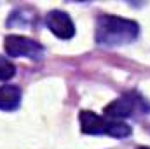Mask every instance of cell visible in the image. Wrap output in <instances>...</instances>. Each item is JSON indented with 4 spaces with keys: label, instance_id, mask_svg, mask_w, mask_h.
Returning <instances> with one entry per match:
<instances>
[{
    "label": "cell",
    "instance_id": "cell-2",
    "mask_svg": "<svg viewBox=\"0 0 150 149\" xmlns=\"http://www.w3.org/2000/svg\"><path fill=\"white\" fill-rule=\"evenodd\" d=\"M79 121L82 133L87 135H110L115 139H124L129 137L133 132L129 125L117 119H110L107 116H98L93 111H80Z\"/></svg>",
    "mask_w": 150,
    "mask_h": 149
},
{
    "label": "cell",
    "instance_id": "cell-8",
    "mask_svg": "<svg viewBox=\"0 0 150 149\" xmlns=\"http://www.w3.org/2000/svg\"><path fill=\"white\" fill-rule=\"evenodd\" d=\"M138 149H150V148H138Z\"/></svg>",
    "mask_w": 150,
    "mask_h": 149
},
{
    "label": "cell",
    "instance_id": "cell-1",
    "mask_svg": "<svg viewBox=\"0 0 150 149\" xmlns=\"http://www.w3.org/2000/svg\"><path fill=\"white\" fill-rule=\"evenodd\" d=\"M140 27L136 21L119 18L112 14H101L96 19V42L100 46H122L138 37Z\"/></svg>",
    "mask_w": 150,
    "mask_h": 149
},
{
    "label": "cell",
    "instance_id": "cell-5",
    "mask_svg": "<svg viewBox=\"0 0 150 149\" xmlns=\"http://www.w3.org/2000/svg\"><path fill=\"white\" fill-rule=\"evenodd\" d=\"M45 25L58 39L70 40L75 35V25L72 21V18L65 11H51V12H47Z\"/></svg>",
    "mask_w": 150,
    "mask_h": 149
},
{
    "label": "cell",
    "instance_id": "cell-7",
    "mask_svg": "<svg viewBox=\"0 0 150 149\" xmlns=\"http://www.w3.org/2000/svg\"><path fill=\"white\" fill-rule=\"evenodd\" d=\"M16 75V67L5 60V58H0V81H9Z\"/></svg>",
    "mask_w": 150,
    "mask_h": 149
},
{
    "label": "cell",
    "instance_id": "cell-6",
    "mask_svg": "<svg viewBox=\"0 0 150 149\" xmlns=\"http://www.w3.org/2000/svg\"><path fill=\"white\" fill-rule=\"evenodd\" d=\"M21 104V90L14 84L0 86V111H16Z\"/></svg>",
    "mask_w": 150,
    "mask_h": 149
},
{
    "label": "cell",
    "instance_id": "cell-4",
    "mask_svg": "<svg viewBox=\"0 0 150 149\" xmlns=\"http://www.w3.org/2000/svg\"><path fill=\"white\" fill-rule=\"evenodd\" d=\"M4 49H5V54L12 58L23 56V58L40 60L44 54V46L40 42L23 35H7L4 39Z\"/></svg>",
    "mask_w": 150,
    "mask_h": 149
},
{
    "label": "cell",
    "instance_id": "cell-3",
    "mask_svg": "<svg viewBox=\"0 0 150 149\" xmlns=\"http://www.w3.org/2000/svg\"><path fill=\"white\" fill-rule=\"evenodd\" d=\"M150 104L138 93H126L120 98H115L105 107V116L110 119L134 117L138 114H149Z\"/></svg>",
    "mask_w": 150,
    "mask_h": 149
}]
</instances>
